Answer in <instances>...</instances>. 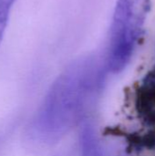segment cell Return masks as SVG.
Masks as SVG:
<instances>
[{"mask_svg":"<svg viewBox=\"0 0 155 156\" xmlns=\"http://www.w3.org/2000/svg\"><path fill=\"white\" fill-rule=\"evenodd\" d=\"M16 1V0H0V44L5 37Z\"/></svg>","mask_w":155,"mask_h":156,"instance_id":"obj_2","label":"cell"},{"mask_svg":"<svg viewBox=\"0 0 155 156\" xmlns=\"http://www.w3.org/2000/svg\"><path fill=\"white\" fill-rule=\"evenodd\" d=\"M145 0H118L110 30L107 64L122 69L132 55L140 38L146 13Z\"/></svg>","mask_w":155,"mask_h":156,"instance_id":"obj_1","label":"cell"}]
</instances>
